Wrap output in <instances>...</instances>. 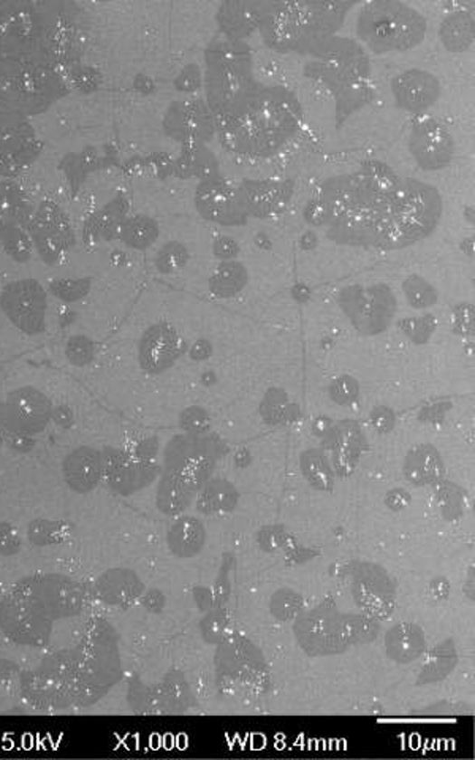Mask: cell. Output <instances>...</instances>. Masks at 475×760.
<instances>
[{
	"label": "cell",
	"instance_id": "cell-9",
	"mask_svg": "<svg viewBox=\"0 0 475 760\" xmlns=\"http://www.w3.org/2000/svg\"><path fill=\"white\" fill-rule=\"evenodd\" d=\"M63 472L67 483L76 491L84 493L92 489L97 481L100 480L101 462L99 453L86 447L76 450L67 458Z\"/></svg>",
	"mask_w": 475,
	"mask_h": 760
},
{
	"label": "cell",
	"instance_id": "cell-21",
	"mask_svg": "<svg viewBox=\"0 0 475 760\" xmlns=\"http://www.w3.org/2000/svg\"><path fill=\"white\" fill-rule=\"evenodd\" d=\"M225 627H227V618L221 612H217V613L214 612V613L209 614L208 618L202 624V629L204 631V637L213 640V641L225 635L223 633Z\"/></svg>",
	"mask_w": 475,
	"mask_h": 760
},
{
	"label": "cell",
	"instance_id": "cell-17",
	"mask_svg": "<svg viewBox=\"0 0 475 760\" xmlns=\"http://www.w3.org/2000/svg\"><path fill=\"white\" fill-rule=\"evenodd\" d=\"M405 293L415 308L430 306L434 301V291L422 278H412L404 284Z\"/></svg>",
	"mask_w": 475,
	"mask_h": 760
},
{
	"label": "cell",
	"instance_id": "cell-14",
	"mask_svg": "<svg viewBox=\"0 0 475 760\" xmlns=\"http://www.w3.org/2000/svg\"><path fill=\"white\" fill-rule=\"evenodd\" d=\"M247 213L266 215L279 206L280 187L274 184L249 183L241 192Z\"/></svg>",
	"mask_w": 475,
	"mask_h": 760
},
{
	"label": "cell",
	"instance_id": "cell-10",
	"mask_svg": "<svg viewBox=\"0 0 475 760\" xmlns=\"http://www.w3.org/2000/svg\"><path fill=\"white\" fill-rule=\"evenodd\" d=\"M204 544V527L194 517H184L171 526L168 532V545L171 551L179 557L195 556Z\"/></svg>",
	"mask_w": 475,
	"mask_h": 760
},
{
	"label": "cell",
	"instance_id": "cell-1",
	"mask_svg": "<svg viewBox=\"0 0 475 760\" xmlns=\"http://www.w3.org/2000/svg\"><path fill=\"white\" fill-rule=\"evenodd\" d=\"M317 202L333 238L382 249H401L422 240L442 214V200L434 187L403 179L377 162L365 165L356 175L327 181Z\"/></svg>",
	"mask_w": 475,
	"mask_h": 760
},
{
	"label": "cell",
	"instance_id": "cell-4",
	"mask_svg": "<svg viewBox=\"0 0 475 760\" xmlns=\"http://www.w3.org/2000/svg\"><path fill=\"white\" fill-rule=\"evenodd\" d=\"M411 152L422 168L439 170L453 157L455 141L439 120L424 119L412 130Z\"/></svg>",
	"mask_w": 475,
	"mask_h": 760
},
{
	"label": "cell",
	"instance_id": "cell-22",
	"mask_svg": "<svg viewBox=\"0 0 475 760\" xmlns=\"http://www.w3.org/2000/svg\"><path fill=\"white\" fill-rule=\"evenodd\" d=\"M18 534L10 526L0 525V551L12 553L18 546Z\"/></svg>",
	"mask_w": 475,
	"mask_h": 760
},
{
	"label": "cell",
	"instance_id": "cell-11",
	"mask_svg": "<svg viewBox=\"0 0 475 760\" xmlns=\"http://www.w3.org/2000/svg\"><path fill=\"white\" fill-rule=\"evenodd\" d=\"M405 474L413 483L426 485L436 480L442 474V462L436 450L430 445L415 449L407 456Z\"/></svg>",
	"mask_w": 475,
	"mask_h": 760
},
{
	"label": "cell",
	"instance_id": "cell-16",
	"mask_svg": "<svg viewBox=\"0 0 475 760\" xmlns=\"http://www.w3.org/2000/svg\"><path fill=\"white\" fill-rule=\"evenodd\" d=\"M303 472L310 483L318 488H328L331 481V472L322 453L308 451L303 458Z\"/></svg>",
	"mask_w": 475,
	"mask_h": 760
},
{
	"label": "cell",
	"instance_id": "cell-23",
	"mask_svg": "<svg viewBox=\"0 0 475 760\" xmlns=\"http://www.w3.org/2000/svg\"><path fill=\"white\" fill-rule=\"evenodd\" d=\"M215 251H217V255H221V257L234 255V252H236V244L230 238H221V240L217 241Z\"/></svg>",
	"mask_w": 475,
	"mask_h": 760
},
{
	"label": "cell",
	"instance_id": "cell-6",
	"mask_svg": "<svg viewBox=\"0 0 475 760\" xmlns=\"http://www.w3.org/2000/svg\"><path fill=\"white\" fill-rule=\"evenodd\" d=\"M179 354V336L175 328L157 323L139 339L138 358L147 373L158 374L173 365Z\"/></svg>",
	"mask_w": 475,
	"mask_h": 760
},
{
	"label": "cell",
	"instance_id": "cell-13",
	"mask_svg": "<svg viewBox=\"0 0 475 760\" xmlns=\"http://www.w3.org/2000/svg\"><path fill=\"white\" fill-rule=\"evenodd\" d=\"M456 659L458 656H456L455 646L450 640L439 643L424 659L418 681L420 683L441 681L455 669Z\"/></svg>",
	"mask_w": 475,
	"mask_h": 760
},
{
	"label": "cell",
	"instance_id": "cell-8",
	"mask_svg": "<svg viewBox=\"0 0 475 760\" xmlns=\"http://www.w3.org/2000/svg\"><path fill=\"white\" fill-rule=\"evenodd\" d=\"M426 639L423 631L413 622H398L385 637L388 658L398 664H411L423 654Z\"/></svg>",
	"mask_w": 475,
	"mask_h": 760
},
{
	"label": "cell",
	"instance_id": "cell-7",
	"mask_svg": "<svg viewBox=\"0 0 475 760\" xmlns=\"http://www.w3.org/2000/svg\"><path fill=\"white\" fill-rule=\"evenodd\" d=\"M393 92L399 105L422 111L431 107L439 95V82L423 70H409L396 76L392 82Z\"/></svg>",
	"mask_w": 475,
	"mask_h": 760
},
{
	"label": "cell",
	"instance_id": "cell-15",
	"mask_svg": "<svg viewBox=\"0 0 475 760\" xmlns=\"http://www.w3.org/2000/svg\"><path fill=\"white\" fill-rule=\"evenodd\" d=\"M234 494L236 493H234L233 488L230 487L228 483H223V480L214 481L203 493L200 508L204 512L230 510L233 507L234 500H236Z\"/></svg>",
	"mask_w": 475,
	"mask_h": 760
},
{
	"label": "cell",
	"instance_id": "cell-12",
	"mask_svg": "<svg viewBox=\"0 0 475 760\" xmlns=\"http://www.w3.org/2000/svg\"><path fill=\"white\" fill-rule=\"evenodd\" d=\"M442 43L449 51H466L474 40V18L469 12L451 13L441 25Z\"/></svg>",
	"mask_w": 475,
	"mask_h": 760
},
{
	"label": "cell",
	"instance_id": "cell-2",
	"mask_svg": "<svg viewBox=\"0 0 475 760\" xmlns=\"http://www.w3.org/2000/svg\"><path fill=\"white\" fill-rule=\"evenodd\" d=\"M217 116V132L227 147L242 154H270L297 130L299 111L282 89H260Z\"/></svg>",
	"mask_w": 475,
	"mask_h": 760
},
{
	"label": "cell",
	"instance_id": "cell-18",
	"mask_svg": "<svg viewBox=\"0 0 475 760\" xmlns=\"http://www.w3.org/2000/svg\"><path fill=\"white\" fill-rule=\"evenodd\" d=\"M271 607L272 613L276 614L278 618L290 620L301 607V601L297 594H293L290 591H282V593L276 594Z\"/></svg>",
	"mask_w": 475,
	"mask_h": 760
},
{
	"label": "cell",
	"instance_id": "cell-3",
	"mask_svg": "<svg viewBox=\"0 0 475 760\" xmlns=\"http://www.w3.org/2000/svg\"><path fill=\"white\" fill-rule=\"evenodd\" d=\"M356 31L375 52L405 51L423 40L426 23L422 14L403 2L380 0L363 8Z\"/></svg>",
	"mask_w": 475,
	"mask_h": 760
},
{
	"label": "cell",
	"instance_id": "cell-5",
	"mask_svg": "<svg viewBox=\"0 0 475 760\" xmlns=\"http://www.w3.org/2000/svg\"><path fill=\"white\" fill-rule=\"evenodd\" d=\"M195 202L200 214L221 223H238L247 214L241 192L213 179L198 187Z\"/></svg>",
	"mask_w": 475,
	"mask_h": 760
},
{
	"label": "cell",
	"instance_id": "cell-19",
	"mask_svg": "<svg viewBox=\"0 0 475 760\" xmlns=\"http://www.w3.org/2000/svg\"><path fill=\"white\" fill-rule=\"evenodd\" d=\"M156 236V228H152V222L133 221L128 227H126V240L133 246L141 247L149 244Z\"/></svg>",
	"mask_w": 475,
	"mask_h": 760
},
{
	"label": "cell",
	"instance_id": "cell-20",
	"mask_svg": "<svg viewBox=\"0 0 475 760\" xmlns=\"http://www.w3.org/2000/svg\"><path fill=\"white\" fill-rule=\"evenodd\" d=\"M240 265H223L215 276V290L222 291L225 295H232L240 289L241 271Z\"/></svg>",
	"mask_w": 475,
	"mask_h": 760
}]
</instances>
